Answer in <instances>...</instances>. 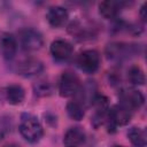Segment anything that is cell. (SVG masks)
I'll return each mask as SVG.
<instances>
[{"instance_id":"cell-1","label":"cell","mask_w":147,"mask_h":147,"mask_svg":"<svg viewBox=\"0 0 147 147\" xmlns=\"http://www.w3.org/2000/svg\"><path fill=\"white\" fill-rule=\"evenodd\" d=\"M20 133L29 142H38L42 134L44 129L40 122L32 115H23L20 123Z\"/></svg>"},{"instance_id":"cell-2","label":"cell","mask_w":147,"mask_h":147,"mask_svg":"<svg viewBox=\"0 0 147 147\" xmlns=\"http://www.w3.org/2000/svg\"><path fill=\"white\" fill-rule=\"evenodd\" d=\"M138 53L137 45L125 42H110L106 47V55L111 61H122Z\"/></svg>"},{"instance_id":"cell-3","label":"cell","mask_w":147,"mask_h":147,"mask_svg":"<svg viewBox=\"0 0 147 147\" xmlns=\"http://www.w3.org/2000/svg\"><path fill=\"white\" fill-rule=\"evenodd\" d=\"M80 90V80L78 76L71 71H65L61 75L59 82V92L61 96L69 98L77 94Z\"/></svg>"},{"instance_id":"cell-4","label":"cell","mask_w":147,"mask_h":147,"mask_svg":"<svg viewBox=\"0 0 147 147\" xmlns=\"http://www.w3.org/2000/svg\"><path fill=\"white\" fill-rule=\"evenodd\" d=\"M77 65L80 70L93 74L100 65V55L95 49H86L82 52L77 57Z\"/></svg>"},{"instance_id":"cell-5","label":"cell","mask_w":147,"mask_h":147,"mask_svg":"<svg viewBox=\"0 0 147 147\" xmlns=\"http://www.w3.org/2000/svg\"><path fill=\"white\" fill-rule=\"evenodd\" d=\"M21 45L25 51H38L44 45V39L40 32L34 29H24L20 32Z\"/></svg>"},{"instance_id":"cell-6","label":"cell","mask_w":147,"mask_h":147,"mask_svg":"<svg viewBox=\"0 0 147 147\" xmlns=\"http://www.w3.org/2000/svg\"><path fill=\"white\" fill-rule=\"evenodd\" d=\"M119 100L121 105L125 108L130 109L131 111L134 109L140 108L145 102V96L142 93L134 88H125L119 92Z\"/></svg>"},{"instance_id":"cell-7","label":"cell","mask_w":147,"mask_h":147,"mask_svg":"<svg viewBox=\"0 0 147 147\" xmlns=\"http://www.w3.org/2000/svg\"><path fill=\"white\" fill-rule=\"evenodd\" d=\"M131 116H132V111L130 109L125 108L121 103L115 105L108 111V118L107 119L109 122V127L111 126L113 129H115L118 125L127 124L131 119Z\"/></svg>"},{"instance_id":"cell-8","label":"cell","mask_w":147,"mask_h":147,"mask_svg":"<svg viewBox=\"0 0 147 147\" xmlns=\"http://www.w3.org/2000/svg\"><path fill=\"white\" fill-rule=\"evenodd\" d=\"M44 70V64L40 60L34 57L24 59L17 64V72L24 77H32L39 75Z\"/></svg>"},{"instance_id":"cell-9","label":"cell","mask_w":147,"mask_h":147,"mask_svg":"<svg viewBox=\"0 0 147 147\" xmlns=\"http://www.w3.org/2000/svg\"><path fill=\"white\" fill-rule=\"evenodd\" d=\"M72 46L64 39H56L51 44V54L59 61L68 60L72 55Z\"/></svg>"},{"instance_id":"cell-10","label":"cell","mask_w":147,"mask_h":147,"mask_svg":"<svg viewBox=\"0 0 147 147\" xmlns=\"http://www.w3.org/2000/svg\"><path fill=\"white\" fill-rule=\"evenodd\" d=\"M17 52V40L11 33H3L0 37V53L3 59L13 60Z\"/></svg>"},{"instance_id":"cell-11","label":"cell","mask_w":147,"mask_h":147,"mask_svg":"<svg viewBox=\"0 0 147 147\" xmlns=\"http://www.w3.org/2000/svg\"><path fill=\"white\" fill-rule=\"evenodd\" d=\"M68 17H69V14L67 9L60 6H53L46 13L47 22L53 28H61L62 25H64Z\"/></svg>"},{"instance_id":"cell-12","label":"cell","mask_w":147,"mask_h":147,"mask_svg":"<svg viewBox=\"0 0 147 147\" xmlns=\"http://www.w3.org/2000/svg\"><path fill=\"white\" fill-rule=\"evenodd\" d=\"M85 142V132L79 126L70 127L63 138V144L65 147H79Z\"/></svg>"},{"instance_id":"cell-13","label":"cell","mask_w":147,"mask_h":147,"mask_svg":"<svg viewBox=\"0 0 147 147\" xmlns=\"http://www.w3.org/2000/svg\"><path fill=\"white\" fill-rule=\"evenodd\" d=\"M123 6H124V2H121V1H113V0L102 1L99 5V11L105 18L110 20L118 15Z\"/></svg>"},{"instance_id":"cell-14","label":"cell","mask_w":147,"mask_h":147,"mask_svg":"<svg viewBox=\"0 0 147 147\" xmlns=\"http://www.w3.org/2000/svg\"><path fill=\"white\" fill-rule=\"evenodd\" d=\"M5 94H6L7 102L13 105V106L22 103L24 101V98H25L24 88L17 84H11V85L7 86L5 90Z\"/></svg>"},{"instance_id":"cell-15","label":"cell","mask_w":147,"mask_h":147,"mask_svg":"<svg viewBox=\"0 0 147 147\" xmlns=\"http://www.w3.org/2000/svg\"><path fill=\"white\" fill-rule=\"evenodd\" d=\"M127 137L134 147H146V133L142 129L133 126L129 130Z\"/></svg>"},{"instance_id":"cell-16","label":"cell","mask_w":147,"mask_h":147,"mask_svg":"<svg viewBox=\"0 0 147 147\" xmlns=\"http://www.w3.org/2000/svg\"><path fill=\"white\" fill-rule=\"evenodd\" d=\"M127 79L132 85H144L146 82L145 78V74L142 71V69L138 65H132L129 71H127Z\"/></svg>"},{"instance_id":"cell-17","label":"cell","mask_w":147,"mask_h":147,"mask_svg":"<svg viewBox=\"0 0 147 147\" xmlns=\"http://www.w3.org/2000/svg\"><path fill=\"white\" fill-rule=\"evenodd\" d=\"M67 113H68L69 117L75 121H80L85 115L84 107L80 102H78V100L70 101L67 105Z\"/></svg>"},{"instance_id":"cell-18","label":"cell","mask_w":147,"mask_h":147,"mask_svg":"<svg viewBox=\"0 0 147 147\" xmlns=\"http://www.w3.org/2000/svg\"><path fill=\"white\" fill-rule=\"evenodd\" d=\"M33 92L38 96H48L53 93V86L47 80H39L33 85Z\"/></svg>"},{"instance_id":"cell-19","label":"cell","mask_w":147,"mask_h":147,"mask_svg":"<svg viewBox=\"0 0 147 147\" xmlns=\"http://www.w3.org/2000/svg\"><path fill=\"white\" fill-rule=\"evenodd\" d=\"M8 130H9V126H8L7 122L1 119V121H0V140L3 138V136L7 133Z\"/></svg>"},{"instance_id":"cell-20","label":"cell","mask_w":147,"mask_h":147,"mask_svg":"<svg viewBox=\"0 0 147 147\" xmlns=\"http://www.w3.org/2000/svg\"><path fill=\"white\" fill-rule=\"evenodd\" d=\"M146 6H147V5L144 3L142 7L140 8V17H141V20H142L144 22L146 21V17H147V16H146Z\"/></svg>"},{"instance_id":"cell-21","label":"cell","mask_w":147,"mask_h":147,"mask_svg":"<svg viewBox=\"0 0 147 147\" xmlns=\"http://www.w3.org/2000/svg\"><path fill=\"white\" fill-rule=\"evenodd\" d=\"M6 6H7V3L5 2V1H2V0H0V11H2L5 8H6Z\"/></svg>"},{"instance_id":"cell-22","label":"cell","mask_w":147,"mask_h":147,"mask_svg":"<svg viewBox=\"0 0 147 147\" xmlns=\"http://www.w3.org/2000/svg\"><path fill=\"white\" fill-rule=\"evenodd\" d=\"M6 147H18V146H16V145H9V146H6Z\"/></svg>"},{"instance_id":"cell-23","label":"cell","mask_w":147,"mask_h":147,"mask_svg":"<svg viewBox=\"0 0 147 147\" xmlns=\"http://www.w3.org/2000/svg\"><path fill=\"white\" fill-rule=\"evenodd\" d=\"M114 147H125V146H122V145H116V146H114Z\"/></svg>"}]
</instances>
